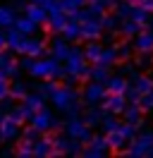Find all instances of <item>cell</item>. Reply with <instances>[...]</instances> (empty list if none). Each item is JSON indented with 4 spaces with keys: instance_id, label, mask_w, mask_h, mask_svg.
Segmentation results:
<instances>
[{
    "instance_id": "cell-10",
    "label": "cell",
    "mask_w": 153,
    "mask_h": 158,
    "mask_svg": "<svg viewBox=\"0 0 153 158\" xmlns=\"http://www.w3.org/2000/svg\"><path fill=\"white\" fill-rule=\"evenodd\" d=\"M19 137H22V125L14 122L10 115H2V118H0V139L7 141V144H12V141L19 139Z\"/></svg>"
},
{
    "instance_id": "cell-1",
    "label": "cell",
    "mask_w": 153,
    "mask_h": 158,
    "mask_svg": "<svg viewBox=\"0 0 153 158\" xmlns=\"http://www.w3.org/2000/svg\"><path fill=\"white\" fill-rule=\"evenodd\" d=\"M81 94L74 89V86H69V84H57V89L53 91V96H50V103H53V108L60 110V113H65L67 118H74L81 113Z\"/></svg>"
},
{
    "instance_id": "cell-54",
    "label": "cell",
    "mask_w": 153,
    "mask_h": 158,
    "mask_svg": "<svg viewBox=\"0 0 153 158\" xmlns=\"http://www.w3.org/2000/svg\"><path fill=\"white\" fill-rule=\"evenodd\" d=\"M0 118H2V113H0Z\"/></svg>"
},
{
    "instance_id": "cell-3",
    "label": "cell",
    "mask_w": 153,
    "mask_h": 158,
    "mask_svg": "<svg viewBox=\"0 0 153 158\" xmlns=\"http://www.w3.org/2000/svg\"><path fill=\"white\" fill-rule=\"evenodd\" d=\"M65 62H67V65H65L67 81H84V79H89L91 67L86 65L89 60H86V55H84V48L72 46V48H69V55H67Z\"/></svg>"
},
{
    "instance_id": "cell-12",
    "label": "cell",
    "mask_w": 153,
    "mask_h": 158,
    "mask_svg": "<svg viewBox=\"0 0 153 158\" xmlns=\"http://www.w3.org/2000/svg\"><path fill=\"white\" fill-rule=\"evenodd\" d=\"M127 103H129V101H127V96H124V94H108V96L103 98V103H101V106H103L108 113L122 115L124 108H127Z\"/></svg>"
},
{
    "instance_id": "cell-50",
    "label": "cell",
    "mask_w": 153,
    "mask_h": 158,
    "mask_svg": "<svg viewBox=\"0 0 153 158\" xmlns=\"http://www.w3.org/2000/svg\"><path fill=\"white\" fill-rule=\"evenodd\" d=\"M117 2H120V0H108V7H115Z\"/></svg>"
},
{
    "instance_id": "cell-32",
    "label": "cell",
    "mask_w": 153,
    "mask_h": 158,
    "mask_svg": "<svg viewBox=\"0 0 153 158\" xmlns=\"http://www.w3.org/2000/svg\"><path fill=\"white\" fill-rule=\"evenodd\" d=\"M101 53H103V46L98 43V41H89L86 43V48H84V55L89 62H96V60L101 58Z\"/></svg>"
},
{
    "instance_id": "cell-56",
    "label": "cell",
    "mask_w": 153,
    "mask_h": 158,
    "mask_svg": "<svg viewBox=\"0 0 153 158\" xmlns=\"http://www.w3.org/2000/svg\"><path fill=\"white\" fill-rule=\"evenodd\" d=\"M0 141H2V139H0Z\"/></svg>"
},
{
    "instance_id": "cell-9",
    "label": "cell",
    "mask_w": 153,
    "mask_h": 158,
    "mask_svg": "<svg viewBox=\"0 0 153 158\" xmlns=\"http://www.w3.org/2000/svg\"><path fill=\"white\" fill-rule=\"evenodd\" d=\"M48 43L43 39H38V36H24L22 41V46H19V55H29V58H41L43 53H46Z\"/></svg>"
},
{
    "instance_id": "cell-52",
    "label": "cell",
    "mask_w": 153,
    "mask_h": 158,
    "mask_svg": "<svg viewBox=\"0 0 153 158\" xmlns=\"http://www.w3.org/2000/svg\"><path fill=\"white\" fill-rule=\"evenodd\" d=\"M148 24H151V27H153V17H151V19H148Z\"/></svg>"
},
{
    "instance_id": "cell-24",
    "label": "cell",
    "mask_w": 153,
    "mask_h": 158,
    "mask_svg": "<svg viewBox=\"0 0 153 158\" xmlns=\"http://www.w3.org/2000/svg\"><path fill=\"white\" fill-rule=\"evenodd\" d=\"M108 113L105 108H98V106H89V110L84 113V120L89 127H101V120H103V115Z\"/></svg>"
},
{
    "instance_id": "cell-5",
    "label": "cell",
    "mask_w": 153,
    "mask_h": 158,
    "mask_svg": "<svg viewBox=\"0 0 153 158\" xmlns=\"http://www.w3.org/2000/svg\"><path fill=\"white\" fill-rule=\"evenodd\" d=\"M29 125H34L41 134H46V132H50V129H60V125H62V122H60V120H55L53 110H48L46 106H43L41 110H36V113L31 115Z\"/></svg>"
},
{
    "instance_id": "cell-42",
    "label": "cell",
    "mask_w": 153,
    "mask_h": 158,
    "mask_svg": "<svg viewBox=\"0 0 153 158\" xmlns=\"http://www.w3.org/2000/svg\"><path fill=\"white\" fill-rule=\"evenodd\" d=\"M17 156L22 158H29V156H34V144H29V141H19V148H17Z\"/></svg>"
},
{
    "instance_id": "cell-45",
    "label": "cell",
    "mask_w": 153,
    "mask_h": 158,
    "mask_svg": "<svg viewBox=\"0 0 153 158\" xmlns=\"http://www.w3.org/2000/svg\"><path fill=\"white\" fill-rule=\"evenodd\" d=\"M124 96H127V101H129V103H139V101H141V94H139V91L134 89L132 84L127 86V91H124Z\"/></svg>"
},
{
    "instance_id": "cell-7",
    "label": "cell",
    "mask_w": 153,
    "mask_h": 158,
    "mask_svg": "<svg viewBox=\"0 0 153 158\" xmlns=\"http://www.w3.org/2000/svg\"><path fill=\"white\" fill-rule=\"evenodd\" d=\"M65 132L69 134V137H74V139H79L81 144H89L91 141V127L86 125V120L84 118H79V115H74V118H69L65 122Z\"/></svg>"
},
{
    "instance_id": "cell-4",
    "label": "cell",
    "mask_w": 153,
    "mask_h": 158,
    "mask_svg": "<svg viewBox=\"0 0 153 158\" xmlns=\"http://www.w3.org/2000/svg\"><path fill=\"white\" fill-rule=\"evenodd\" d=\"M148 148H153V129H143V132H139L129 141V146L124 148L122 153H127V156H132V158H141V156L146 158Z\"/></svg>"
},
{
    "instance_id": "cell-33",
    "label": "cell",
    "mask_w": 153,
    "mask_h": 158,
    "mask_svg": "<svg viewBox=\"0 0 153 158\" xmlns=\"http://www.w3.org/2000/svg\"><path fill=\"white\" fill-rule=\"evenodd\" d=\"M108 77H110V67H103V65H93L91 67V72H89V79H93V81H108Z\"/></svg>"
},
{
    "instance_id": "cell-37",
    "label": "cell",
    "mask_w": 153,
    "mask_h": 158,
    "mask_svg": "<svg viewBox=\"0 0 153 158\" xmlns=\"http://www.w3.org/2000/svg\"><path fill=\"white\" fill-rule=\"evenodd\" d=\"M55 89H57V81H55V79H43V84H38V94L46 96V98H50Z\"/></svg>"
},
{
    "instance_id": "cell-38",
    "label": "cell",
    "mask_w": 153,
    "mask_h": 158,
    "mask_svg": "<svg viewBox=\"0 0 153 158\" xmlns=\"http://www.w3.org/2000/svg\"><path fill=\"white\" fill-rule=\"evenodd\" d=\"M132 19H136L139 24H146V22L151 19V12L146 10V7H141V5L136 2V5H134V12H132Z\"/></svg>"
},
{
    "instance_id": "cell-49",
    "label": "cell",
    "mask_w": 153,
    "mask_h": 158,
    "mask_svg": "<svg viewBox=\"0 0 153 158\" xmlns=\"http://www.w3.org/2000/svg\"><path fill=\"white\" fill-rule=\"evenodd\" d=\"M12 153H17V151H14V148H2V151H0V156H12Z\"/></svg>"
},
{
    "instance_id": "cell-47",
    "label": "cell",
    "mask_w": 153,
    "mask_h": 158,
    "mask_svg": "<svg viewBox=\"0 0 153 158\" xmlns=\"http://www.w3.org/2000/svg\"><path fill=\"white\" fill-rule=\"evenodd\" d=\"M139 5H141V7H146L148 12L153 10V0H139Z\"/></svg>"
},
{
    "instance_id": "cell-23",
    "label": "cell",
    "mask_w": 153,
    "mask_h": 158,
    "mask_svg": "<svg viewBox=\"0 0 153 158\" xmlns=\"http://www.w3.org/2000/svg\"><path fill=\"white\" fill-rule=\"evenodd\" d=\"M24 36H27V34H22L17 27H7V31H5V41H7V48L17 53L19 46H22V41H24Z\"/></svg>"
},
{
    "instance_id": "cell-18",
    "label": "cell",
    "mask_w": 153,
    "mask_h": 158,
    "mask_svg": "<svg viewBox=\"0 0 153 158\" xmlns=\"http://www.w3.org/2000/svg\"><path fill=\"white\" fill-rule=\"evenodd\" d=\"M105 139H108L110 151H124V148H127V144H129V139L122 134V129H120V127L113 129V132H108V134H105Z\"/></svg>"
},
{
    "instance_id": "cell-40",
    "label": "cell",
    "mask_w": 153,
    "mask_h": 158,
    "mask_svg": "<svg viewBox=\"0 0 153 158\" xmlns=\"http://www.w3.org/2000/svg\"><path fill=\"white\" fill-rule=\"evenodd\" d=\"M22 139H24V141H29V144H34L36 139H41V132H38L34 125H29V127L22 129Z\"/></svg>"
},
{
    "instance_id": "cell-36",
    "label": "cell",
    "mask_w": 153,
    "mask_h": 158,
    "mask_svg": "<svg viewBox=\"0 0 153 158\" xmlns=\"http://www.w3.org/2000/svg\"><path fill=\"white\" fill-rule=\"evenodd\" d=\"M27 94H29V89H27V84H24V81H19V79H17L14 84H10V96H12L14 101H22Z\"/></svg>"
},
{
    "instance_id": "cell-13",
    "label": "cell",
    "mask_w": 153,
    "mask_h": 158,
    "mask_svg": "<svg viewBox=\"0 0 153 158\" xmlns=\"http://www.w3.org/2000/svg\"><path fill=\"white\" fill-rule=\"evenodd\" d=\"M101 34H103V24H101V19L91 17V19L81 22V39H86V41H98V39H101Z\"/></svg>"
},
{
    "instance_id": "cell-15",
    "label": "cell",
    "mask_w": 153,
    "mask_h": 158,
    "mask_svg": "<svg viewBox=\"0 0 153 158\" xmlns=\"http://www.w3.org/2000/svg\"><path fill=\"white\" fill-rule=\"evenodd\" d=\"M48 48H50V55H53V58H57L60 62H65L72 46H69V41H67L65 36H55V39L50 41V46H48Z\"/></svg>"
},
{
    "instance_id": "cell-2",
    "label": "cell",
    "mask_w": 153,
    "mask_h": 158,
    "mask_svg": "<svg viewBox=\"0 0 153 158\" xmlns=\"http://www.w3.org/2000/svg\"><path fill=\"white\" fill-rule=\"evenodd\" d=\"M27 72L36 79H62V77H67L65 67H62L60 60L53 58V55H50V58H43V55H41V58H34Z\"/></svg>"
},
{
    "instance_id": "cell-55",
    "label": "cell",
    "mask_w": 153,
    "mask_h": 158,
    "mask_svg": "<svg viewBox=\"0 0 153 158\" xmlns=\"http://www.w3.org/2000/svg\"><path fill=\"white\" fill-rule=\"evenodd\" d=\"M89 2H91V0H89Z\"/></svg>"
},
{
    "instance_id": "cell-27",
    "label": "cell",
    "mask_w": 153,
    "mask_h": 158,
    "mask_svg": "<svg viewBox=\"0 0 153 158\" xmlns=\"http://www.w3.org/2000/svg\"><path fill=\"white\" fill-rule=\"evenodd\" d=\"M22 103H24L31 113H36V110H41L43 106H46V96H41L38 91H36V94H27V96L22 98Z\"/></svg>"
},
{
    "instance_id": "cell-6",
    "label": "cell",
    "mask_w": 153,
    "mask_h": 158,
    "mask_svg": "<svg viewBox=\"0 0 153 158\" xmlns=\"http://www.w3.org/2000/svg\"><path fill=\"white\" fill-rule=\"evenodd\" d=\"M53 146H55V156H62V153H67V156H81V141L74 137H69V134H60V137H53Z\"/></svg>"
},
{
    "instance_id": "cell-20",
    "label": "cell",
    "mask_w": 153,
    "mask_h": 158,
    "mask_svg": "<svg viewBox=\"0 0 153 158\" xmlns=\"http://www.w3.org/2000/svg\"><path fill=\"white\" fill-rule=\"evenodd\" d=\"M105 86H108V94H124L127 86H129V79L124 77V74H110L108 81H105Z\"/></svg>"
},
{
    "instance_id": "cell-46",
    "label": "cell",
    "mask_w": 153,
    "mask_h": 158,
    "mask_svg": "<svg viewBox=\"0 0 153 158\" xmlns=\"http://www.w3.org/2000/svg\"><path fill=\"white\" fill-rule=\"evenodd\" d=\"M151 55H153V53H141V58H139V65H141V67H153V65H151Z\"/></svg>"
},
{
    "instance_id": "cell-48",
    "label": "cell",
    "mask_w": 153,
    "mask_h": 158,
    "mask_svg": "<svg viewBox=\"0 0 153 158\" xmlns=\"http://www.w3.org/2000/svg\"><path fill=\"white\" fill-rule=\"evenodd\" d=\"M5 48H7V41H5V34L0 31V50H5Z\"/></svg>"
},
{
    "instance_id": "cell-28",
    "label": "cell",
    "mask_w": 153,
    "mask_h": 158,
    "mask_svg": "<svg viewBox=\"0 0 153 158\" xmlns=\"http://www.w3.org/2000/svg\"><path fill=\"white\" fill-rule=\"evenodd\" d=\"M62 36H65L67 41H76L81 39V22H76L69 17V22L65 24V29H62Z\"/></svg>"
},
{
    "instance_id": "cell-34",
    "label": "cell",
    "mask_w": 153,
    "mask_h": 158,
    "mask_svg": "<svg viewBox=\"0 0 153 158\" xmlns=\"http://www.w3.org/2000/svg\"><path fill=\"white\" fill-rule=\"evenodd\" d=\"M117 127H120V120H117V115H115V113H105L103 120H101V129L108 134V132H113V129H117Z\"/></svg>"
},
{
    "instance_id": "cell-19",
    "label": "cell",
    "mask_w": 153,
    "mask_h": 158,
    "mask_svg": "<svg viewBox=\"0 0 153 158\" xmlns=\"http://www.w3.org/2000/svg\"><path fill=\"white\" fill-rule=\"evenodd\" d=\"M34 156L38 158H46V156H55V146H53V139L43 137L34 141Z\"/></svg>"
},
{
    "instance_id": "cell-51",
    "label": "cell",
    "mask_w": 153,
    "mask_h": 158,
    "mask_svg": "<svg viewBox=\"0 0 153 158\" xmlns=\"http://www.w3.org/2000/svg\"><path fill=\"white\" fill-rule=\"evenodd\" d=\"M34 2H41V5H46V2H48V0H34Z\"/></svg>"
},
{
    "instance_id": "cell-22",
    "label": "cell",
    "mask_w": 153,
    "mask_h": 158,
    "mask_svg": "<svg viewBox=\"0 0 153 158\" xmlns=\"http://www.w3.org/2000/svg\"><path fill=\"white\" fill-rule=\"evenodd\" d=\"M129 84H132V86L139 91L141 96H143V94H148V91L153 89V79L146 77V74H139V72H136L134 77H129Z\"/></svg>"
},
{
    "instance_id": "cell-41",
    "label": "cell",
    "mask_w": 153,
    "mask_h": 158,
    "mask_svg": "<svg viewBox=\"0 0 153 158\" xmlns=\"http://www.w3.org/2000/svg\"><path fill=\"white\" fill-rule=\"evenodd\" d=\"M60 2H62V7H65V12H69V15H72V12L81 10V7H84V5L89 2V0H60Z\"/></svg>"
},
{
    "instance_id": "cell-25",
    "label": "cell",
    "mask_w": 153,
    "mask_h": 158,
    "mask_svg": "<svg viewBox=\"0 0 153 158\" xmlns=\"http://www.w3.org/2000/svg\"><path fill=\"white\" fill-rule=\"evenodd\" d=\"M117 50H115V46H103V53H101V58L96 60L93 65H103V67H113L115 62H117Z\"/></svg>"
},
{
    "instance_id": "cell-53",
    "label": "cell",
    "mask_w": 153,
    "mask_h": 158,
    "mask_svg": "<svg viewBox=\"0 0 153 158\" xmlns=\"http://www.w3.org/2000/svg\"><path fill=\"white\" fill-rule=\"evenodd\" d=\"M132 2H139V0H132Z\"/></svg>"
},
{
    "instance_id": "cell-14",
    "label": "cell",
    "mask_w": 153,
    "mask_h": 158,
    "mask_svg": "<svg viewBox=\"0 0 153 158\" xmlns=\"http://www.w3.org/2000/svg\"><path fill=\"white\" fill-rule=\"evenodd\" d=\"M134 50L136 53H153V29H141L134 36Z\"/></svg>"
},
{
    "instance_id": "cell-44",
    "label": "cell",
    "mask_w": 153,
    "mask_h": 158,
    "mask_svg": "<svg viewBox=\"0 0 153 158\" xmlns=\"http://www.w3.org/2000/svg\"><path fill=\"white\" fill-rule=\"evenodd\" d=\"M139 103H141L143 113H146V110H153V89L148 91V94H143V96H141V101H139Z\"/></svg>"
},
{
    "instance_id": "cell-26",
    "label": "cell",
    "mask_w": 153,
    "mask_h": 158,
    "mask_svg": "<svg viewBox=\"0 0 153 158\" xmlns=\"http://www.w3.org/2000/svg\"><path fill=\"white\" fill-rule=\"evenodd\" d=\"M141 27H143V24H139L136 19H122V24H120V29H117V31L122 34L124 39H134V36L141 31Z\"/></svg>"
},
{
    "instance_id": "cell-35",
    "label": "cell",
    "mask_w": 153,
    "mask_h": 158,
    "mask_svg": "<svg viewBox=\"0 0 153 158\" xmlns=\"http://www.w3.org/2000/svg\"><path fill=\"white\" fill-rule=\"evenodd\" d=\"M101 24H103L105 31H117L120 24H122V19H120L117 15H103V17H101Z\"/></svg>"
},
{
    "instance_id": "cell-8",
    "label": "cell",
    "mask_w": 153,
    "mask_h": 158,
    "mask_svg": "<svg viewBox=\"0 0 153 158\" xmlns=\"http://www.w3.org/2000/svg\"><path fill=\"white\" fill-rule=\"evenodd\" d=\"M105 96H108V86H105L103 81H93V79L81 91V101H84L86 106H101Z\"/></svg>"
},
{
    "instance_id": "cell-39",
    "label": "cell",
    "mask_w": 153,
    "mask_h": 158,
    "mask_svg": "<svg viewBox=\"0 0 153 158\" xmlns=\"http://www.w3.org/2000/svg\"><path fill=\"white\" fill-rule=\"evenodd\" d=\"M115 50H117V58L120 60H129L134 55V43H120V46H115Z\"/></svg>"
},
{
    "instance_id": "cell-16",
    "label": "cell",
    "mask_w": 153,
    "mask_h": 158,
    "mask_svg": "<svg viewBox=\"0 0 153 158\" xmlns=\"http://www.w3.org/2000/svg\"><path fill=\"white\" fill-rule=\"evenodd\" d=\"M24 15H27L29 19H34L38 27L48 22V10H46V5H41V2H31V5H27V7H24Z\"/></svg>"
},
{
    "instance_id": "cell-31",
    "label": "cell",
    "mask_w": 153,
    "mask_h": 158,
    "mask_svg": "<svg viewBox=\"0 0 153 158\" xmlns=\"http://www.w3.org/2000/svg\"><path fill=\"white\" fill-rule=\"evenodd\" d=\"M14 27H17L19 31H22V34H27V36H31V34H34V31L38 29V24L34 19H29L27 15H24V17H17V22H14Z\"/></svg>"
},
{
    "instance_id": "cell-29",
    "label": "cell",
    "mask_w": 153,
    "mask_h": 158,
    "mask_svg": "<svg viewBox=\"0 0 153 158\" xmlns=\"http://www.w3.org/2000/svg\"><path fill=\"white\" fill-rule=\"evenodd\" d=\"M14 22H17V12L12 5H0V27H14Z\"/></svg>"
},
{
    "instance_id": "cell-43",
    "label": "cell",
    "mask_w": 153,
    "mask_h": 158,
    "mask_svg": "<svg viewBox=\"0 0 153 158\" xmlns=\"http://www.w3.org/2000/svg\"><path fill=\"white\" fill-rule=\"evenodd\" d=\"M7 96H10V81H7V77L0 72V101L7 98Z\"/></svg>"
},
{
    "instance_id": "cell-11",
    "label": "cell",
    "mask_w": 153,
    "mask_h": 158,
    "mask_svg": "<svg viewBox=\"0 0 153 158\" xmlns=\"http://www.w3.org/2000/svg\"><path fill=\"white\" fill-rule=\"evenodd\" d=\"M110 151V146H108V139L103 137V134H93L91 137V141L84 146V151H81V156H89V158H98V156H105Z\"/></svg>"
},
{
    "instance_id": "cell-17",
    "label": "cell",
    "mask_w": 153,
    "mask_h": 158,
    "mask_svg": "<svg viewBox=\"0 0 153 158\" xmlns=\"http://www.w3.org/2000/svg\"><path fill=\"white\" fill-rule=\"evenodd\" d=\"M19 62H14V58L5 53V50H0V72L5 74V77H17L19 74Z\"/></svg>"
},
{
    "instance_id": "cell-30",
    "label": "cell",
    "mask_w": 153,
    "mask_h": 158,
    "mask_svg": "<svg viewBox=\"0 0 153 158\" xmlns=\"http://www.w3.org/2000/svg\"><path fill=\"white\" fill-rule=\"evenodd\" d=\"M7 115H10L12 120H14V122H19V125H22V122H29L34 113H31V110H29L27 106H24V103H22V106H12V110H10Z\"/></svg>"
},
{
    "instance_id": "cell-21",
    "label": "cell",
    "mask_w": 153,
    "mask_h": 158,
    "mask_svg": "<svg viewBox=\"0 0 153 158\" xmlns=\"http://www.w3.org/2000/svg\"><path fill=\"white\" fill-rule=\"evenodd\" d=\"M124 120L127 122H132V125H141L143 122V108L141 103H127V108H124Z\"/></svg>"
}]
</instances>
